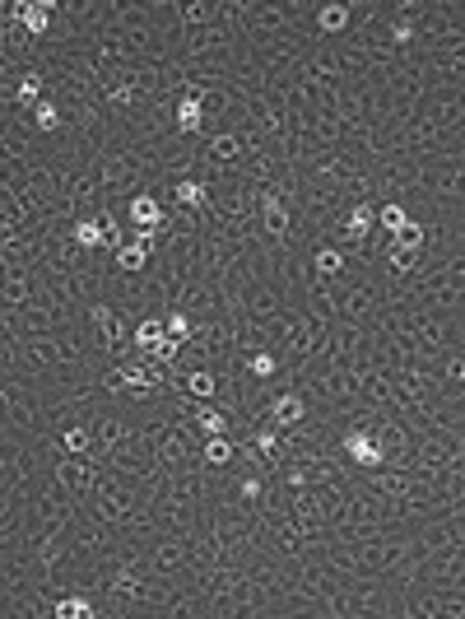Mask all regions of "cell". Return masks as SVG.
Instances as JSON below:
<instances>
[{"instance_id":"obj_1","label":"cell","mask_w":465,"mask_h":619,"mask_svg":"<svg viewBox=\"0 0 465 619\" xmlns=\"http://www.w3.org/2000/svg\"><path fill=\"white\" fill-rule=\"evenodd\" d=\"M0 433L14 443H38L47 438V401L33 377L0 373Z\"/></svg>"},{"instance_id":"obj_2","label":"cell","mask_w":465,"mask_h":619,"mask_svg":"<svg viewBox=\"0 0 465 619\" xmlns=\"http://www.w3.org/2000/svg\"><path fill=\"white\" fill-rule=\"evenodd\" d=\"M391 322L405 331V336L428 354L438 359L452 350H465V317H447V312H433V308H414V303H391Z\"/></svg>"},{"instance_id":"obj_3","label":"cell","mask_w":465,"mask_h":619,"mask_svg":"<svg viewBox=\"0 0 465 619\" xmlns=\"http://www.w3.org/2000/svg\"><path fill=\"white\" fill-rule=\"evenodd\" d=\"M335 457L354 466V471H377L386 466V452L382 443L372 438V424H340L335 429Z\"/></svg>"},{"instance_id":"obj_4","label":"cell","mask_w":465,"mask_h":619,"mask_svg":"<svg viewBox=\"0 0 465 619\" xmlns=\"http://www.w3.org/2000/svg\"><path fill=\"white\" fill-rule=\"evenodd\" d=\"M312 415V405H307V396L298 387H275L266 396V405H261V424H270V429H293V424H303V419Z\"/></svg>"},{"instance_id":"obj_5","label":"cell","mask_w":465,"mask_h":619,"mask_svg":"<svg viewBox=\"0 0 465 619\" xmlns=\"http://www.w3.org/2000/svg\"><path fill=\"white\" fill-rule=\"evenodd\" d=\"M121 219H126L131 233H163L168 229V205L154 191H140V196H131V201L121 205Z\"/></svg>"},{"instance_id":"obj_6","label":"cell","mask_w":465,"mask_h":619,"mask_svg":"<svg viewBox=\"0 0 465 619\" xmlns=\"http://www.w3.org/2000/svg\"><path fill=\"white\" fill-rule=\"evenodd\" d=\"M349 24H354V5L349 0H317V10H312V38L335 42L349 33Z\"/></svg>"},{"instance_id":"obj_7","label":"cell","mask_w":465,"mask_h":619,"mask_svg":"<svg viewBox=\"0 0 465 619\" xmlns=\"http://www.w3.org/2000/svg\"><path fill=\"white\" fill-rule=\"evenodd\" d=\"M33 294H38V266H5V275H0V312L24 308Z\"/></svg>"},{"instance_id":"obj_8","label":"cell","mask_w":465,"mask_h":619,"mask_svg":"<svg viewBox=\"0 0 465 619\" xmlns=\"http://www.w3.org/2000/svg\"><path fill=\"white\" fill-rule=\"evenodd\" d=\"M14 10H19V24H24L28 42L42 47V42L52 38L56 28V0H14Z\"/></svg>"},{"instance_id":"obj_9","label":"cell","mask_w":465,"mask_h":619,"mask_svg":"<svg viewBox=\"0 0 465 619\" xmlns=\"http://www.w3.org/2000/svg\"><path fill=\"white\" fill-rule=\"evenodd\" d=\"M52 619H103V606L93 601L89 587H70L52 601Z\"/></svg>"},{"instance_id":"obj_10","label":"cell","mask_w":465,"mask_h":619,"mask_svg":"<svg viewBox=\"0 0 465 619\" xmlns=\"http://www.w3.org/2000/svg\"><path fill=\"white\" fill-rule=\"evenodd\" d=\"M307 270L312 275H321V280H340L349 270V252L335 243H312L307 247Z\"/></svg>"},{"instance_id":"obj_11","label":"cell","mask_w":465,"mask_h":619,"mask_svg":"<svg viewBox=\"0 0 465 619\" xmlns=\"http://www.w3.org/2000/svg\"><path fill=\"white\" fill-rule=\"evenodd\" d=\"M210 201V182L196 173L177 177V182H168V196H163V205H182V210H200V205Z\"/></svg>"},{"instance_id":"obj_12","label":"cell","mask_w":465,"mask_h":619,"mask_svg":"<svg viewBox=\"0 0 465 619\" xmlns=\"http://www.w3.org/2000/svg\"><path fill=\"white\" fill-rule=\"evenodd\" d=\"M191 424H196L200 438H233V419L224 415V405H214V401L191 405Z\"/></svg>"},{"instance_id":"obj_13","label":"cell","mask_w":465,"mask_h":619,"mask_svg":"<svg viewBox=\"0 0 465 619\" xmlns=\"http://www.w3.org/2000/svg\"><path fill=\"white\" fill-rule=\"evenodd\" d=\"M149 261H154V252H149L145 243H140V238H126V243L117 247V252H112V270H117V275H126V280H135V275H145L149 270Z\"/></svg>"},{"instance_id":"obj_14","label":"cell","mask_w":465,"mask_h":619,"mask_svg":"<svg viewBox=\"0 0 465 619\" xmlns=\"http://www.w3.org/2000/svg\"><path fill=\"white\" fill-rule=\"evenodd\" d=\"M56 447L70 452V457H93V433H89V419H66V424H56Z\"/></svg>"},{"instance_id":"obj_15","label":"cell","mask_w":465,"mask_h":619,"mask_svg":"<svg viewBox=\"0 0 465 619\" xmlns=\"http://www.w3.org/2000/svg\"><path fill=\"white\" fill-rule=\"evenodd\" d=\"M24 117H28V126H33L42 140H61V108H56V98H42V103H33Z\"/></svg>"},{"instance_id":"obj_16","label":"cell","mask_w":465,"mask_h":619,"mask_svg":"<svg viewBox=\"0 0 465 619\" xmlns=\"http://www.w3.org/2000/svg\"><path fill=\"white\" fill-rule=\"evenodd\" d=\"M410 219H414V215H410V210H405L400 201H382V205H377V233H382V238H400Z\"/></svg>"},{"instance_id":"obj_17","label":"cell","mask_w":465,"mask_h":619,"mask_svg":"<svg viewBox=\"0 0 465 619\" xmlns=\"http://www.w3.org/2000/svg\"><path fill=\"white\" fill-rule=\"evenodd\" d=\"M200 466L228 471V466H233V438H205V443H200Z\"/></svg>"},{"instance_id":"obj_18","label":"cell","mask_w":465,"mask_h":619,"mask_svg":"<svg viewBox=\"0 0 465 619\" xmlns=\"http://www.w3.org/2000/svg\"><path fill=\"white\" fill-rule=\"evenodd\" d=\"M70 233H75V243L84 252H103V224H98V215H80L70 224Z\"/></svg>"},{"instance_id":"obj_19","label":"cell","mask_w":465,"mask_h":619,"mask_svg":"<svg viewBox=\"0 0 465 619\" xmlns=\"http://www.w3.org/2000/svg\"><path fill=\"white\" fill-rule=\"evenodd\" d=\"M159 336H163V317H154V312H149V317H135V322H131V350H149V345H154Z\"/></svg>"},{"instance_id":"obj_20","label":"cell","mask_w":465,"mask_h":619,"mask_svg":"<svg viewBox=\"0 0 465 619\" xmlns=\"http://www.w3.org/2000/svg\"><path fill=\"white\" fill-rule=\"evenodd\" d=\"M140 354H145V359H154V364H168V368H173L177 359H182V340H173L168 331H163V336L154 340L149 350H140Z\"/></svg>"},{"instance_id":"obj_21","label":"cell","mask_w":465,"mask_h":619,"mask_svg":"<svg viewBox=\"0 0 465 619\" xmlns=\"http://www.w3.org/2000/svg\"><path fill=\"white\" fill-rule=\"evenodd\" d=\"M163 331H168V336L173 340H191V331H196V322H191V317H186V312H163Z\"/></svg>"}]
</instances>
